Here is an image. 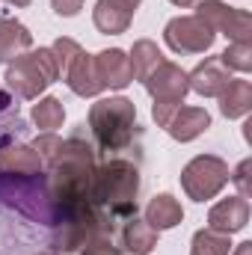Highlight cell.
I'll return each instance as SVG.
<instances>
[{
  "instance_id": "obj_5",
  "label": "cell",
  "mask_w": 252,
  "mask_h": 255,
  "mask_svg": "<svg viewBox=\"0 0 252 255\" xmlns=\"http://www.w3.org/2000/svg\"><path fill=\"white\" fill-rule=\"evenodd\" d=\"M229 163L217 154H199L181 169V187L193 202H208L229 184Z\"/></svg>"
},
{
  "instance_id": "obj_29",
  "label": "cell",
  "mask_w": 252,
  "mask_h": 255,
  "mask_svg": "<svg viewBox=\"0 0 252 255\" xmlns=\"http://www.w3.org/2000/svg\"><path fill=\"white\" fill-rule=\"evenodd\" d=\"M51 6H54L57 15H63V18H74V15L83 9V0H51Z\"/></svg>"
},
{
  "instance_id": "obj_27",
  "label": "cell",
  "mask_w": 252,
  "mask_h": 255,
  "mask_svg": "<svg viewBox=\"0 0 252 255\" xmlns=\"http://www.w3.org/2000/svg\"><path fill=\"white\" fill-rule=\"evenodd\" d=\"M80 255H122V250L113 244L110 235H95L80 247Z\"/></svg>"
},
{
  "instance_id": "obj_18",
  "label": "cell",
  "mask_w": 252,
  "mask_h": 255,
  "mask_svg": "<svg viewBox=\"0 0 252 255\" xmlns=\"http://www.w3.org/2000/svg\"><path fill=\"white\" fill-rule=\"evenodd\" d=\"M157 229L154 226H148L145 220H136V217H130L122 223V247H125V253L130 255H148L154 253V247H157Z\"/></svg>"
},
{
  "instance_id": "obj_23",
  "label": "cell",
  "mask_w": 252,
  "mask_h": 255,
  "mask_svg": "<svg viewBox=\"0 0 252 255\" xmlns=\"http://www.w3.org/2000/svg\"><path fill=\"white\" fill-rule=\"evenodd\" d=\"M232 235H220L214 229H199L193 235L190 255H229L232 253Z\"/></svg>"
},
{
  "instance_id": "obj_11",
  "label": "cell",
  "mask_w": 252,
  "mask_h": 255,
  "mask_svg": "<svg viewBox=\"0 0 252 255\" xmlns=\"http://www.w3.org/2000/svg\"><path fill=\"white\" fill-rule=\"evenodd\" d=\"M247 223H250V202L241 196H229L208 211V229L220 235H235L247 229Z\"/></svg>"
},
{
  "instance_id": "obj_30",
  "label": "cell",
  "mask_w": 252,
  "mask_h": 255,
  "mask_svg": "<svg viewBox=\"0 0 252 255\" xmlns=\"http://www.w3.org/2000/svg\"><path fill=\"white\" fill-rule=\"evenodd\" d=\"M116 3H122V6H125L127 12H136V9H139V3H142V0H116Z\"/></svg>"
},
{
  "instance_id": "obj_32",
  "label": "cell",
  "mask_w": 252,
  "mask_h": 255,
  "mask_svg": "<svg viewBox=\"0 0 252 255\" xmlns=\"http://www.w3.org/2000/svg\"><path fill=\"white\" fill-rule=\"evenodd\" d=\"M169 3H175V6H181V9H190V6H196L199 0H169Z\"/></svg>"
},
{
  "instance_id": "obj_4",
  "label": "cell",
  "mask_w": 252,
  "mask_h": 255,
  "mask_svg": "<svg viewBox=\"0 0 252 255\" xmlns=\"http://www.w3.org/2000/svg\"><path fill=\"white\" fill-rule=\"evenodd\" d=\"M6 89L18 101H33L39 98L54 80H60V65L51 48H30L18 60L6 65Z\"/></svg>"
},
{
  "instance_id": "obj_13",
  "label": "cell",
  "mask_w": 252,
  "mask_h": 255,
  "mask_svg": "<svg viewBox=\"0 0 252 255\" xmlns=\"http://www.w3.org/2000/svg\"><path fill=\"white\" fill-rule=\"evenodd\" d=\"M208 128H211V116H208L205 107H184V104H178L172 119L166 122V133L172 139H178V142H190V139L202 136Z\"/></svg>"
},
{
  "instance_id": "obj_28",
  "label": "cell",
  "mask_w": 252,
  "mask_h": 255,
  "mask_svg": "<svg viewBox=\"0 0 252 255\" xmlns=\"http://www.w3.org/2000/svg\"><path fill=\"white\" fill-rule=\"evenodd\" d=\"M250 172H252V160L247 157V160H241V166L229 175V181H235L238 184V190H241V199H250Z\"/></svg>"
},
{
  "instance_id": "obj_20",
  "label": "cell",
  "mask_w": 252,
  "mask_h": 255,
  "mask_svg": "<svg viewBox=\"0 0 252 255\" xmlns=\"http://www.w3.org/2000/svg\"><path fill=\"white\" fill-rule=\"evenodd\" d=\"M252 110V83L250 80H235L223 89L220 95V113L226 119H241Z\"/></svg>"
},
{
  "instance_id": "obj_7",
  "label": "cell",
  "mask_w": 252,
  "mask_h": 255,
  "mask_svg": "<svg viewBox=\"0 0 252 255\" xmlns=\"http://www.w3.org/2000/svg\"><path fill=\"white\" fill-rule=\"evenodd\" d=\"M196 15L214 33H223L232 42H252V15L247 9H235V6L220 3V0H199Z\"/></svg>"
},
{
  "instance_id": "obj_12",
  "label": "cell",
  "mask_w": 252,
  "mask_h": 255,
  "mask_svg": "<svg viewBox=\"0 0 252 255\" xmlns=\"http://www.w3.org/2000/svg\"><path fill=\"white\" fill-rule=\"evenodd\" d=\"M63 80L68 83V89L74 92V95H80V98H92V95H98L104 86H101V80H98V68H95V57L92 54H86V51H80L68 68L63 71Z\"/></svg>"
},
{
  "instance_id": "obj_3",
  "label": "cell",
  "mask_w": 252,
  "mask_h": 255,
  "mask_svg": "<svg viewBox=\"0 0 252 255\" xmlns=\"http://www.w3.org/2000/svg\"><path fill=\"white\" fill-rule=\"evenodd\" d=\"M89 130L104 151H125L139 139L136 104L122 95L101 98L89 107Z\"/></svg>"
},
{
  "instance_id": "obj_9",
  "label": "cell",
  "mask_w": 252,
  "mask_h": 255,
  "mask_svg": "<svg viewBox=\"0 0 252 255\" xmlns=\"http://www.w3.org/2000/svg\"><path fill=\"white\" fill-rule=\"evenodd\" d=\"M187 83L190 92H196L202 98H220L223 89L232 83V71L220 63V57H208L187 74Z\"/></svg>"
},
{
  "instance_id": "obj_19",
  "label": "cell",
  "mask_w": 252,
  "mask_h": 255,
  "mask_svg": "<svg viewBox=\"0 0 252 255\" xmlns=\"http://www.w3.org/2000/svg\"><path fill=\"white\" fill-rule=\"evenodd\" d=\"M130 18H133V12H127L125 6L116 3V0H98L95 9H92V21H95L98 33H104V36L125 33L130 27Z\"/></svg>"
},
{
  "instance_id": "obj_34",
  "label": "cell",
  "mask_w": 252,
  "mask_h": 255,
  "mask_svg": "<svg viewBox=\"0 0 252 255\" xmlns=\"http://www.w3.org/2000/svg\"><path fill=\"white\" fill-rule=\"evenodd\" d=\"M36 255H60V253H36Z\"/></svg>"
},
{
  "instance_id": "obj_10",
  "label": "cell",
  "mask_w": 252,
  "mask_h": 255,
  "mask_svg": "<svg viewBox=\"0 0 252 255\" xmlns=\"http://www.w3.org/2000/svg\"><path fill=\"white\" fill-rule=\"evenodd\" d=\"M95 68H98V80L104 89H125L133 83L130 57L122 48H107V51L95 54Z\"/></svg>"
},
{
  "instance_id": "obj_31",
  "label": "cell",
  "mask_w": 252,
  "mask_h": 255,
  "mask_svg": "<svg viewBox=\"0 0 252 255\" xmlns=\"http://www.w3.org/2000/svg\"><path fill=\"white\" fill-rule=\"evenodd\" d=\"M235 255H252V244H250V241H247V244H238Z\"/></svg>"
},
{
  "instance_id": "obj_2",
  "label": "cell",
  "mask_w": 252,
  "mask_h": 255,
  "mask_svg": "<svg viewBox=\"0 0 252 255\" xmlns=\"http://www.w3.org/2000/svg\"><path fill=\"white\" fill-rule=\"evenodd\" d=\"M0 208H6L9 214L27 223L45 226L48 244L63 226V214L51 196L45 172H36V175H3L0 172Z\"/></svg>"
},
{
  "instance_id": "obj_24",
  "label": "cell",
  "mask_w": 252,
  "mask_h": 255,
  "mask_svg": "<svg viewBox=\"0 0 252 255\" xmlns=\"http://www.w3.org/2000/svg\"><path fill=\"white\" fill-rule=\"evenodd\" d=\"M220 63L229 71H241V74L252 71V42H232L220 54Z\"/></svg>"
},
{
  "instance_id": "obj_1",
  "label": "cell",
  "mask_w": 252,
  "mask_h": 255,
  "mask_svg": "<svg viewBox=\"0 0 252 255\" xmlns=\"http://www.w3.org/2000/svg\"><path fill=\"white\" fill-rule=\"evenodd\" d=\"M136 193H139V166L125 157H110L95 166L92 178V205L116 232L119 223L136 217Z\"/></svg>"
},
{
  "instance_id": "obj_25",
  "label": "cell",
  "mask_w": 252,
  "mask_h": 255,
  "mask_svg": "<svg viewBox=\"0 0 252 255\" xmlns=\"http://www.w3.org/2000/svg\"><path fill=\"white\" fill-rule=\"evenodd\" d=\"M51 51H54V57H57V65H60V77H63V71L68 68V63L83 51L74 39H68V36H63V39H57L54 45H51Z\"/></svg>"
},
{
  "instance_id": "obj_22",
  "label": "cell",
  "mask_w": 252,
  "mask_h": 255,
  "mask_svg": "<svg viewBox=\"0 0 252 255\" xmlns=\"http://www.w3.org/2000/svg\"><path fill=\"white\" fill-rule=\"evenodd\" d=\"M33 125L42 128V130H57L65 122V107L60 98L48 95V98H39V104H33Z\"/></svg>"
},
{
  "instance_id": "obj_8",
  "label": "cell",
  "mask_w": 252,
  "mask_h": 255,
  "mask_svg": "<svg viewBox=\"0 0 252 255\" xmlns=\"http://www.w3.org/2000/svg\"><path fill=\"white\" fill-rule=\"evenodd\" d=\"M145 92L154 98V101H166V104H184V95L190 92V83H187V71L181 65L163 63L157 65L145 80H142Z\"/></svg>"
},
{
  "instance_id": "obj_26",
  "label": "cell",
  "mask_w": 252,
  "mask_h": 255,
  "mask_svg": "<svg viewBox=\"0 0 252 255\" xmlns=\"http://www.w3.org/2000/svg\"><path fill=\"white\" fill-rule=\"evenodd\" d=\"M60 145H63V139H60L54 130H45V133H42V136H36V142H33V148H36V154L42 157V163H45V166L57 157Z\"/></svg>"
},
{
  "instance_id": "obj_15",
  "label": "cell",
  "mask_w": 252,
  "mask_h": 255,
  "mask_svg": "<svg viewBox=\"0 0 252 255\" xmlns=\"http://www.w3.org/2000/svg\"><path fill=\"white\" fill-rule=\"evenodd\" d=\"M33 48V33L18 21L0 15V63H12Z\"/></svg>"
},
{
  "instance_id": "obj_17",
  "label": "cell",
  "mask_w": 252,
  "mask_h": 255,
  "mask_svg": "<svg viewBox=\"0 0 252 255\" xmlns=\"http://www.w3.org/2000/svg\"><path fill=\"white\" fill-rule=\"evenodd\" d=\"M24 130H27V122H24V116H21L18 98H15L9 89L0 86V148L12 145Z\"/></svg>"
},
{
  "instance_id": "obj_21",
  "label": "cell",
  "mask_w": 252,
  "mask_h": 255,
  "mask_svg": "<svg viewBox=\"0 0 252 255\" xmlns=\"http://www.w3.org/2000/svg\"><path fill=\"white\" fill-rule=\"evenodd\" d=\"M127 57H130V68H133V77L136 80H145L157 65L163 63V54H160V48L151 39H136Z\"/></svg>"
},
{
  "instance_id": "obj_14",
  "label": "cell",
  "mask_w": 252,
  "mask_h": 255,
  "mask_svg": "<svg viewBox=\"0 0 252 255\" xmlns=\"http://www.w3.org/2000/svg\"><path fill=\"white\" fill-rule=\"evenodd\" d=\"M0 172L3 175H36V172H45V163L33 145L12 142L0 148Z\"/></svg>"
},
{
  "instance_id": "obj_6",
  "label": "cell",
  "mask_w": 252,
  "mask_h": 255,
  "mask_svg": "<svg viewBox=\"0 0 252 255\" xmlns=\"http://www.w3.org/2000/svg\"><path fill=\"white\" fill-rule=\"evenodd\" d=\"M214 39H217V33L199 15H178L163 27V42L169 45L172 54H181V57L211 51Z\"/></svg>"
},
{
  "instance_id": "obj_33",
  "label": "cell",
  "mask_w": 252,
  "mask_h": 255,
  "mask_svg": "<svg viewBox=\"0 0 252 255\" xmlns=\"http://www.w3.org/2000/svg\"><path fill=\"white\" fill-rule=\"evenodd\" d=\"M3 3H9V6H18V9H24V6H30L33 0H3Z\"/></svg>"
},
{
  "instance_id": "obj_16",
  "label": "cell",
  "mask_w": 252,
  "mask_h": 255,
  "mask_svg": "<svg viewBox=\"0 0 252 255\" xmlns=\"http://www.w3.org/2000/svg\"><path fill=\"white\" fill-rule=\"evenodd\" d=\"M181 220H184V208H181V202H178L172 193H160V196H154V199L145 205V223L154 226L157 232L175 229Z\"/></svg>"
}]
</instances>
